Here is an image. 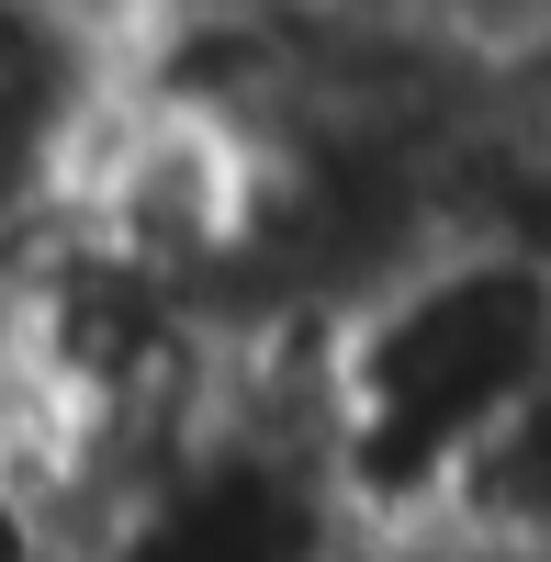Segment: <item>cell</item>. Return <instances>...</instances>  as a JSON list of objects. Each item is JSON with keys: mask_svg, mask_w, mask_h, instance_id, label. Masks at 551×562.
Listing matches in <instances>:
<instances>
[{"mask_svg": "<svg viewBox=\"0 0 551 562\" xmlns=\"http://www.w3.org/2000/svg\"><path fill=\"white\" fill-rule=\"evenodd\" d=\"M327 461L360 529L462 518L551 371V270L495 237H439L327 326Z\"/></svg>", "mask_w": 551, "mask_h": 562, "instance_id": "obj_1", "label": "cell"}, {"mask_svg": "<svg viewBox=\"0 0 551 562\" xmlns=\"http://www.w3.org/2000/svg\"><path fill=\"white\" fill-rule=\"evenodd\" d=\"M34 416V394H23V371H12V349H0V450H12V428Z\"/></svg>", "mask_w": 551, "mask_h": 562, "instance_id": "obj_2", "label": "cell"}]
</instances>
